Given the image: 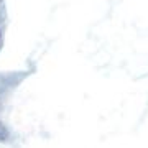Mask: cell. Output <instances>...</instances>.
<instances>
[{"label":"cell","instance_id":"cell-1","mask_svg":"<svg viewBox=\"0 0 148 148\" xmlns=\"http://www.w3.org/2000/svg\"><path fill=\"white\" fill-rule=\"evenodd\" d=\"M28 73H0V140L7 138V127L3 122V114L7 110L8 101L12 99L16 87L23 82Z\"/></svg>","mask_w":148,"mask_h":148},{"label":"cell","instance_id":"cell-2","mask_svg":"<svg viewBox=\"0 0 148 148\" xmlns=\"http://www.w3.org/2000/svg\"><path fill=\"white\" fill-rule=\"evenodd\" d=\"M8 27V15H7V3L5 0H0V51L5 43V33Z\"/></svg>","mask_w":148,"mask_h":148}]
</instances>
